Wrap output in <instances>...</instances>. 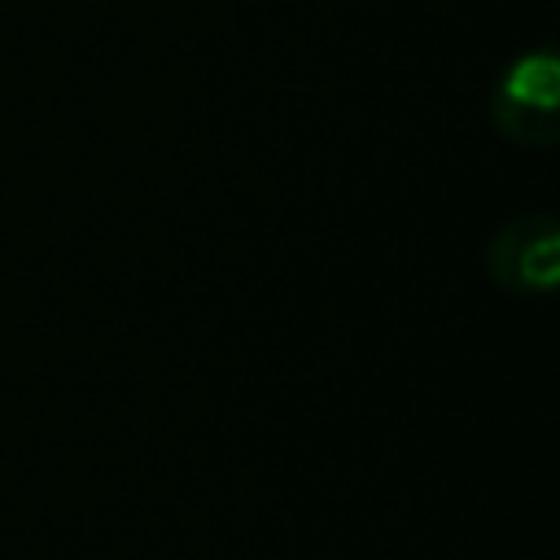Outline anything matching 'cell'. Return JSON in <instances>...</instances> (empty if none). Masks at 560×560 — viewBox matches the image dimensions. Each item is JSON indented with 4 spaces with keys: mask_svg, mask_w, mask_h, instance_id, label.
I'll list each match as a JSON object with an SVG mask.
<instances>
[{
    "mask_svg": "<svg viewBox=\"0 0 560 560\" xmlns=\"http://www.w3.org/2000/svg\"><path fill=\"white\" fill-rule=\"evenodd\" d=\"M490 127L521 149H551L560 140V57L551 44L516 52L486 92Z\"/></svg>",
    "mask_w": 560,
    "mask_h": 560,
    "instance_id": "cell-1",
    "label": "cell"
},
{
    "mask_svg": "<svg viewBox=\"0 0 560 560\" xmlns=\"http://www.w3.org/2000/svg\"><path fill=\"white\" fill-rule=\"evenodd\" d=\"M486 276L512 298H547L560 289V219L547 210H521L503 219L486 249Z\"/></svg>",
    "mask_w": 560,
    "mask_h": 560,
    "instance_id": "cell-2",
    "label": "cell"
}]
</instances>
